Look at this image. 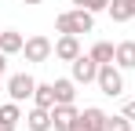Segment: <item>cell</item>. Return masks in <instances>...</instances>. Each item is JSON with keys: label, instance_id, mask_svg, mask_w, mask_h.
<instances>
[{"label": "cell", "instance_id": "1", "mask_svg": "<svg viewBox=\"0 0 135 131\" xmlns=\"http://www.w3.org/2000/svg\"><path fill=\"white\" fill-rule=\"evenodd\" d=\"M55 29H59V33H73V37L91 33V29H95V15H91L88 7H69V11H62V15L55 18Z\"/></svg>", "mask_w": 135, "mask_h": 131}, {"label": "cell", "instance_id": "3", "mask_svg": "<svg viewBox=\"0 0 135 131\" xmlns=\"http://www.w3.org/2000/svg\"><path fill=\"white\" fill-rule=\"evenodd\" d=\"M22 55H26V62H47L55 55V44L47 40V37H29L26 47H22Z\"/></svg>", "mask_w": 135, "mask_h": 131}, {"label": "cell", "instance_id": "20", "mask_svg": "<svg viewBox=\"0 0 135 131\" xmlns=\"http://www.w3.org/2000/svg\"><path fill=\"white\" fill-rule=\"evenodd\" d=\"M124 117H132V120H135V98L128 102V106H124Z\"/></svg>", "mask_w": 135, "mask_h": 131}, {"label": "cell", "instance_id": "13", "mask_svg": "<svg viewBox=\"0 0 135 131\" xmlns=\"http://www.w3.org/2000/svg\"><path fill=\"white\" fill-rule=\"evenodd\" d=\"M33 106H40V109H55V106H59V102H55V84H37Z\"/></svg>", "mask_w": 135, "mask_h": 131}, {"label": "cell", "instance_id": "16", "mask_svg": "<svg viewBox=\"0 0 135 131\" xmlns=\"http://www.w3.org/2000/svg\"><path fill=\"white\" fill-rule=\"evenodd\" d=\"M18 106H22V102H15V98H11V102H4V106H0V120L15 128V124L22 120V109H18Z\"/></svg>", "mask_w": 135, "mask_h": 131}, {"label": "cell", "instance_id": "14", "mask_svg": "<svg viewBox=\"0 0 135 131\" xmlns=\"http://www.w3.org/2000/svg\"><path fill=\"white\" fill-rule=\"evenodd\" d=\"M55 84V102H73L77 98V80L69 77V80H51Z\"/></svg>", "mask_w": 135, "mask_h": 131}, {"label": "cell", "instance_id": "23", "mask_svg": "<svg viewBox=\"0 0 135 131\" xmlns=\"http://www.w3.org/2000/svg\"><path fill=\"white\" fill-rule=\"evenodd\" d=\"M22 4H44V0H22Z\"/></svg>", "mask_w": 135, "mask_h": 131}, {"label": "cell", "instance_id": "18", "mask_svg": "<svg viewBox=\"0 0 135 131\" xmlns=\"http://www.w3.org/2000/svg\"><path fill=\"white\" fill-rule=\"evenodd\" d=\"M84 7H88L91 15H95V11H106V7H110V0H88Z\"/></svg>", "mask_w": 135, "mask_h": 131}, {"label": "cell", "instance_id": "4", "mask_svg": "<svg viewBox=\"0 0 135 131\" xmlns=\"http://www.w3.org/2000/svg\"><path fill=\"white\" fill-rule=\"evenodd\" d=\"M33 91H37V80H33L29 73H15V77H7V95H11L15 102L33 98Z\"/></svg>", "mask_w": 135, "mask_h": 131}, {"label": "cell", "instance_id": "24", "mask_svg": "<svg viewBox=\"0 0 135 131\" xmlns=\"http://www.w3.org/2000/svg\"><path fill=\"white\" fill-rule=\"evenodd\" d=\"M73 131H80V128H73Z\"/></svg>", "mask_w": 135, "mask_h": 131}, {"label": "cell", "instance_id": "7", "mask_svg": "<svg viewBox=\"0 0 135 131\" xmlns=\"http://www.w3.org/2000/svg\"><path fill=\"white\" fill-rule=\"evenodd\" d=\"M77 55H84V51H80V37H73V33H59V40H55V58L73 62Z\"/></svg>", "mask_w": 135, "mask_h": 131}, {"label": "cell", "instance_id": "9", "mask_svg": "<svg viewBox=\"0 0 135 131\" xmlns=\"http://www.w3.org/2000/svg\"><path fill=\"white\" fill-rule=\"evenodd\" d=\"M26 128H29V131H51V128H55V124H51V109L33 106L29 113H26Z\"/></svg>", "mask_w": 135, "mask_h": 131}, {"label": "cell", "instance_id": "10", "mask_svg": "<svg viewBox=\"0 0 135 131\" xmlns=\"http://www.w3.org/2000/svg\"><path fill=\"white\" fill-rule=\"evenodd\" d=\"M22 47H26V37L18 29H0V51L4 55H18Z\"/></svg>", "mask_w": 135, "mask_h": 131}, {"label": "cell", "instance_id": "22", "mask_svg": "<svg viewBox=\"0 0 135 131\" xmlns=\"http://www.w3.org/2000/svg\"><path fill=\"white\" fill-rule=\"evenodd\" d=\"M0 131H15V128H11V124H4V120H0Z\"/></svg>", "mask_w": 135, "mask_h": 131}, {"label": "cell", "instance_id": "8", "mask_svg": "<svg viewBox=\"0 0 135 131\" xmlns=\"http://www.w3.org/2000/svg\"><path fill=\"white\" fill-rule=\"evenodd\" d=\"M77 117H80V109L73 106V102H59V106L51 109V124H55V131H69Z\"/></svg>", "mask_w": 135, "mask_h": 131}, {"label": "cell", "instance_id": "17", "mask_svg": "<svg viewBox=\"0 0 135 131\" xmlns=\"http://www.w3.org/2000/svg\"><path fill=\"white\" fill-rule=\"evenodd\" d=\"M106 131H132V117H124V113L106 117Z\"/></svg>", "mask_w": 135, "mask_h": 131}, {"label": "cell", "instance_id": "5", "mask_svg": "<svg viewBox=\"0 0 135 131\" xmlns=\"http://www.w3.org/2000/svg\"><path fill=\"white\" fill-rule=\"evenodd\" d=\"M69 66H73V80H77V84H95V77H99V62H95L91 55H77Z\"/></svg>", "mask_w": 135, "mask_h": 131}, {"label": "cell", "instance_id": "12", "mask_svg": "<svg viewBox=\"0 0 135 131\" xmlns=\"http://www.w3.org/2000/svg\"><path fill=\"white\" fill-rule=\"evenodd\" d=\"M113 62L120 66V69H135V40H120V44H117Z\"/></svg>", "mask_w": 135, "mask_h": 131}, {"label": "cell", "instance_id": "21", "mask_svg": "<svg viewBox=\"0 0 135 131\" xmlns=\"http://www.w3.org/2000/svg\"><path fill=\"white\" fill-rule=\"evenodd\" d=\"M69 4H73V7H84V4H88V0H69Z\"/></svg>", "mask_w": 135, "mask_h": 131}, {"label": "cell", "instance_id": "2", "mask_svg": "<svg viewBox=\"0 0 135 131\" xmlns=\"http://www.w3.org/2000/svg\"><path fill=\"white\" fill-rule=\"evenodd\" d=\"M124 69L117 62H106V66H99V77H95V84H99V91L102 95H110V98H117L120 91H124V77H120Z\"/></svg>", "mask_w": 135, "mask_h": 131}, {"label": "cell", "instance_id": "19", "mask_svg": "<svg viewBox=\"0 0 135 131\" xmlns=\"http://www.w3.org/2000/svg\"><path fill=\"white\" fill-rule=\"evenodd\" d=\"M4 73H7V55L0 51V80H4Z\"/></svg>", "mask_w": 135, "mask_h": 131}, {"label": "cell", "instance_id": "6", "mask_svg": "<svg viewBox=\"0 0 135 131\" xmlns=\"http://www.w3.org/2000/svg\"><path fill=\"white\" fill-rule=\"evenodd\" d=\"M106 117H110V113H102L99 106H88L77 120H73V128H80V131H106ZM73 128H69V131H73Z\"/></svg>", "mask_w": 135, "mask_h": 131}, {"label": "cell", "instance_id": "15", "mask_svg": "<svg viewBox=\"0 0 135 131\" xmlns=\"http://www.w3.org/2000/svg\"><path fill=\"white\" fill-rule=\"evenodd\" d=\"M88 55H91V58H95L99 66H106V62H113V55H117V47H113L110 40H99V44H95V47L88 51Z\"/></svg>", "mask_w": 135, "mask_h": 131}, {"label": "cell", "instance_id": "11", "mask_svg": "<svg viewBox=\"0 0 135 131\" xmlns=\"http://www.w3.org/2000/svg\"><path fill=\"white\" fill-rule=\"evenodd\" d=\"M110 18L113 22H132L135 18V0H110Z\"/></svg>", "mask_w": 135, "mask_h": 131}]
</instances>
